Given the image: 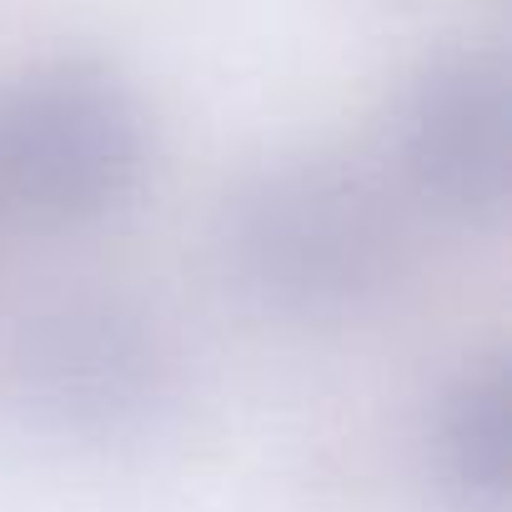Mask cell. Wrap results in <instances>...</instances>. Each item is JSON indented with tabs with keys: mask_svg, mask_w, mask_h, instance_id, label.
<instances>
[{
	"mask_svg": "<svg viewBox=\"0 0 512 512\" xmlns=\"http://www.w3.org/2000/svg\"><path fill=\"white\" fill-rule=\"evenodd\" d=\"M432 467L457 507L502 512L512 492V372L502 357L467 362L432 412Z\"/></svg>",
	"mask_w": 512,
	"mask_h": 512,
	"instance_id": "5b68a950",
	"label": "cell"
},
{
	"mask_svg": "<svg viewBox=\"0 0 512 512\" xmlns=\"http://www.w3.org/2000/svg\"><path fill=\"white\" fill-rule=\"evenodd\" d=\"M151 121L106 61H41L0 86V196L41 226L116 216L146 176Z\"/></svg>",
	"mask_w": 512,
	"mask_h": 512,
	"instance_id": "7a4b0ae2",
	"label": "cell"
},
{
	"mask_svg": "<svg viewBox=\"0 0 512 512\" xmlns=\"http://www.w3.org/2000/svg\"><path fill=\"white\" fill-rule=\"evenodd\" d=\"M512 91L492 51L432 56L402 91L392 151L402 186L452 221H492L507 206Z\"/></svg>",
	"mask_w": 512,
	"mask_h": 512,
	"instance_id": "277c9868",
	"label": "cell"
},
{
	"mask_svg": "<svg viewBox=\"0 0 512 512\" xmlns=\"http://www.w3.org/2000/svg\"><path fill=\"white\" fill-rule=\"evenodd\" d=\"M216 246L226 277L277 317L352 322L412 267V226L387 181L342 156H282L236 181Z\"/></svg>",
	"mask_w": 512,
	"mask_h": 512,
	"instance_id": "6da1fadb",
	"label": "cell"
},
{
	"mask_svg": "<svg viewBox=\"0 0 512 512\" xmlns=\"http://www.w3.org/2000/svg\"><path fill=\"white\" fill-rule=\"evenodd\" d=\"M6 392L56 437L126 442L176 402V352L131 297L61 292L11 327Z\"/></svg>",
	"mask_w": 512,
	"mask_h": 512,
	"instance_id": "3957f363",
	"label": "cell"
}]
</instances>
